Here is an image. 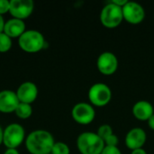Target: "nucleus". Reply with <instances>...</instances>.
I'll list each match as a JSON object with an SVG mask.
<instances>
[{"mask_svg":"<svg viewBox=\"0 0 154 154\" xmlns=\"http://www.w3.org/2000/svg\"><path fill=\"white\" fill-rule=\"evenodd\" d=\"M20 101L15 92L12 90L0 91V112L4 114L14 113Z\"/></svg>","mask_w":154,"mask_h":154,"instance_id":"ddd939ff","label":"nucleus"},{"mask_svg":"<svg viewBox=\"0 0 154 154\" xmlns=\"http://www.w3.org/2000/svg\"><path fill=\"white\" fill-rule=\"evenodd\" d=\"M73 120L82 125L91 124L96 117V110L91 104L80 102L76 104L71 110Z\"/></svg>","mask_w":154,"mask_h":154,"instance_id":"0eeeda50","label":"nucleus"},{"mask_svg":"<svg viewBox=\"0 0 154 154\" xmlns=\"http://www.w3.org/2000/svg\"><path fill=\"white\" fill-rule=\"evenodd\" d=\"M49 154H51V153H49Z\"/></svg>","mask_w":154,"mask_h":154,"instance_id":"c85d7f7f","label":"nucleus"},{"mask_svg":"<svg viewBox=\"0 0 154 154\" xmlns=\"http://www.w3.org/2000/svg\"><path fill=\"white\" fill-rule=\"evenodd\" d=\"M97 68L103 75H113L118 69V59L113 52L104 51L97 60Z\"/></svg>","mask_w":154,"mask_h":154,"instance_id":"1a4fd4ad","label":"nucleus"},{"mask_svg":"<svg viewBox=\"0 0 154 154\" xmlns=\"http://www.w3.org/2000/svg\"><path fill=\"white\" fill-rule=\"evenodd\" d=\"M4 154H20L16 149H7Z\"/></svg>","mask_w":154,"mask_h":154,"instance_id":"bb28decb","label":"nucleus"},{"mask_svg":"<svg viewBox=\"0 0 154 154\" xmlns=\"http://www.w3.org/2000/svg\"><path fill=\"white\" fill-rule=\"evenodd\" d=\"M5 22L4 20V17H3V15L0 14V32H3L4 27H5Z\"/></svg>","mask_w":154,"mask_h":154,"instance_id":"a878e982","label":"nucleus"},{"mask_svg":"<svg viewBox=\"0 0 154 154\" xmlns=\"http://www.w3.org/2000/svg\"><path fill=\"white\" fill-rule=\"evenodd\" d=\"M101 154H122L120 149L118 147H112V146H105Z\"/></svg>","mask_w":154,"mask_h":154,"instance_id":"4be33fe9","label":"nucleus"},{"mask_svg":"<svg viewBox=\"0 0 154 154\" xmlns=\"http://www.w3.org/2000/svg\"><path fill=\"white\" fill-rule=\"evenodd\" d=\"M131 154H147V152H146L143 148H140V149L133 150Z\"/></svg>","mask_w":154,"mask_h":154,"instance_id":"b1692460","label":"nucleus"},{"mask_svg":"<svg viewBox=\"0 0 154 154\" xmlns=\"http://www.w3.org/2000/svg\"><path fill=\"white\" fill-rule=\"evenodd\" d=\"M15 93L21 103L31 105L36 100L38 97V88L33 82L27 81L21 84Z\"/></svg>","mask_w":154,"mask_h":154,"instance_id":"f8f14e48","label":"nucleus"},{"mask_svg":"<svg viewBox=\"0 0 154 154\" xmlns=\"http://www.w3.org/2000/svg\"><path fill=\"white\" fill-rule=\"evenodd\" d=\"M70 150L68 144L62 142H55L51 154H69Z\"/></svg>","mask_w":154,"mask_h":154,"instance_id":"a211bd4d","label":"nucleus"},{"mask_svg":"<svg viewBox=\"0 0 154 154\" xmlns=\"http://www.w3.org/2000/svg\"><path fill=\"white\" fill-rule=\"evenodd\" d=\"M14 114L17 116L18 118L20 119H27L29 118L32 114V106L30 104H26V103H19V105L17 106Z\"/></svg>","mask_w":154,"mask_h":154,"instance_id":"dca6fc26","label":"nucleus"},{"mask_svg":"<svg viewBox=\"0 0 154 154\" xmlns=\"http://www.w3.org/2000/svg\"><path fill=\"white\" fill-rule=\"evenodd\" d=\"M111 2H112L113 4H115V5L120 6V7H123V6H125V5H126V3L128 2V0H112Z\"/></svg>","mask_w":154,"mask_h":154,"instance_id":"5701e85b","label":"nucleus"},{"mask_svg":"<svg viewBox=\"0 0 154 154\" xmlns=\"http://www.w3.org/2000/svg\"><path fill=\"white\" fill-rule=\"evenodd\" d=\"M88 96L91 105L101 107L111 101L112 90L105 83H96L90 87Z\"/></svg>","mask_w":154,"mask_h":154,"instance_id":"423d86ee","label":"nucleus"},{"mask_svg":"<svg viewBox=\"0 0 154 154\" xmlns=\"http://www.w3.org/2000/svg\"><path fill=\"white\" fill-rule=\"evenodd\" d=\"M153 114V106L149 101L140 100L133 106V115L140 121H148Z\"/></svg>","mask_w":154,"mask_h":154,"instance_id":"4468645a","label":"nucleus"},{"mask_svg":"<svg viewBox=\"0 0 154 154\" xmlns=\"http://www.w3.org/2000/svg\"><path fill=\"white\" fill-rule=\"evenodd\" d=\"M34 4L32 0H11L9 13L13 18L24 20L33 12Z\"/></svg>","mask_w":154,"mask_h":154,"instance_id":"9d476101","label":"nucleus"},{"mask_svg":"<svg viewBox=\"0 0 154 154\" xmlns=\"http://www.w3.org/2000/svg\"><path fill=\"white\" fill-rule=\"evenodd\" d=\"M105 146H112V147H118V143H119V139L118 137L113 134L111 135H109L105 141Z\"/></svg>","mask_w":154,"mask_h":154,"instance_id":"aec40b11","label":"nucleus"},{"mask_svg":"<svg viewBox=\"0 0 154 154\" xmlns=\"http://www.w3.org/2000/svg\"><path fill=\"white\" fill-rule=\"evenodd\" d=\"M9 9H10V1L0 0V14L3 15L6 13H9Z\"/></svg>","mask_w":154,"mask_h":154,"instance_id":"412c9836","label":"nucleus"},{"mask_svg":"<svg viewBox=\"0 0 154 154\" xmlns=\"http://www.w3.org/2000/svg\"><path fill=\"white\" fill-rule=\"evenodd\" d=\"M148 122V125H149V127L154 131V114L149 118V120L147 121Z\"/></svg>","mask_w":154,"mask_h":154,"instance_id":"393cba45","label":"nucleus"},{"mask_svg":"<svg viewBox=\"0 0 154 154\" xmlns=\"http://www.w3.org/2000/svg\"><path fill=\"white\" fill-rule=\"evenodd\" d=\"M97 135L103 140L105 141L109 135L113 134L114 132H113V128L111 125H107V124H105V125H102L98 127L97 129Z\"/></svg>","mask_w":154,"mask_h":154,"instance_id":"6ab92c4d","label":"nucleus"},{"mask_svg":"<svg viewBox=\"0 0 154 154\" xmlns=\"http://www.w3.org/2000/svg\"><path fill=\"white\" fill-rule=\"evenodd\" d=\"M3 134H4V130L0 126V145L3 143Z\"/></svg>","mask_w":154,"mask_h":154,"instance_id":"cd10ccee","label":"nucleus"},{"mask_svg":"<svg viewBox=\"0 0 154 154\" xmlns=\"http://www.w3.org/2000/svg\"><path fill=\"white\" fill-rule=\"evenodd\" d=\"M125 145L131 151L143 148L147 141L146 132L141 127L132 128L125 136Z\"/></svg>","mask_w":154,"mask_h":154,"instance_id":"9b49d317","label":"nucleus"},{"mask_svg":"<svg viewBox=\"0 0 154 154\" xmlns=\"http://www.w3.org/2000/svg\"><path fill=\"white\" fill-rule=\"evenodd\" d=\"M12 48V39L7 36L4 32H0V52L5 53Z\"/></svg>","mask_w":154,"mask_h":154,"instance_id":"f3484780","label":"nucleus"},{"mask_svg":"<svg viewBox=\"0 0 154 154\" xmlns=\"http://www.w3.org/2000/svg\"><path fill=\"white\" fill-rule=\"evenodd\" d=\"M19 47L27 53H36L43 50L46 41L42 32L36 30H26L18 39Z\"/></svg>","mask_w":154,"mask_h":154,"instance_id":"7ed1b4c3","label":"nucleus"},{"mask_svg":"<svg viewBox=\"0 0 154 154\" xmlns=\"http://www.w3.org/2000/svg\"><path fill=\"white\" fill-rule=\"evenodd\" d=\"M124 21L122 7L113 4H106L100 12V22L106 28H116Z\"/></svg>","mask_w":154,"mask_h":154,"instance_id":"20e7f679","label":"nucleus"},{"mask_svg":"<svg viewBox=\"0 0 154 154\" xmlns=\"http://www.w3.org/2000/svg\"><path fill=\"white\" fill-rule=\"evenodd\" d=\"M77 147L81 154H101L105 143L97 133L84 132L77 139Z\"/></svg>","mask_w":154,"mask_h":154,"instance_id":"f03ea898","label":"nucleus"},{"mask_svg":"<svg viewBox=\"0 0 154 154\" xmlns=\"http://www.w3.org/2000/svg\"><path fill=\"white\" fill-rule=\"evenodd\" d=\"M25 29H26V26L23 20L12 18L5 22L3 32L11 39L13 38L19 39V37L26 31Z\"/></svg>","mask_w":154,"mask_h":154,"instance_id":"2eb2a0df","label":"nucleus"},{"mask_svg":"<svg viewBox=\"0 0 154 154\" xmlns=\"http://www.w3.org/2000/svg\"><path fill=\"white\" fill-rule=\"evenodd\" d=\"M124 20L131 24H139L145 18V10L143 5L134 1H128L122 7Z\"/></svg>","mask_w":154,"mask_h":154,"instance_id":"6e6552de","label":"nucleus"},{"mask_svg":"<svg viewBox=\"0 0 154 154\" xmlns=\"http://www.w3.org/2000/svg\"><path fill=\"white\" fill-rule=\"evenodd\" d=\"M25 139V131L19 124H10L4 129L3 143L7 149H16Z\"/></svg>","mask_w":154,"mask_h":154,"instance_id":"39448f33","label":"nucleus"},{"mask_svg":"<svg viewBox=\"0 0 154 154\" xmlns=\"http://www.w3.org/2000/svg\"><path fill=\"white\" fill-rule=\"evenodd\" d=\"M55 143L52 134L46 130H35L25 139V147L31 154H49Z\"/></svg>","mask_w":154,"mask_h":154,"instance_id":"f257e3e1","label":"nucleus"}]
</instances>
